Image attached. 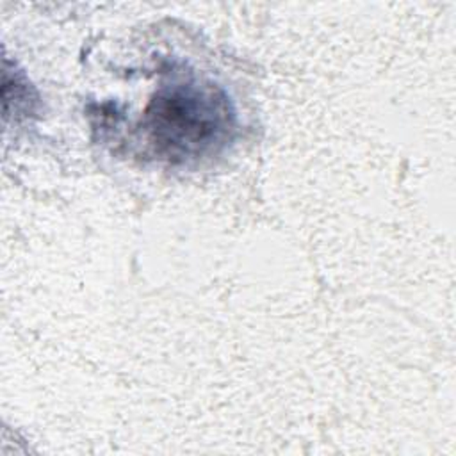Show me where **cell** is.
I'll list each match as a JSON object with an SVG mask.
<instances>
[{
  "label": "cell",
  "instance_id": "cell-1",
  "mask_svg": "<svg viewBox=\"0 0 456 456\" xmlns=\"http://www.w3.org/2000/svg\"><path fill=\"white\" fill-rule=\"evenodd\" d=\"M235 110L223 87L182 78L162 86L142 114V134L153 155L180 164L221 150L233 135Z\"/></svg>",
  "mask_w": 456,
  "mask_h": 456
}]
</instances>
